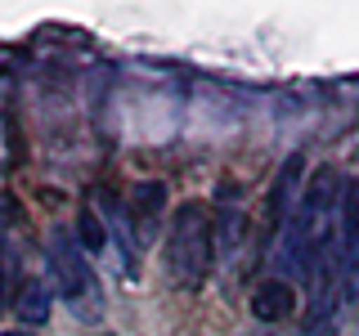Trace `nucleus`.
<instances>
[{
	"label": "nucleus",
	"mask_w": 359,
	"mask_h": 336,
	"mask_svg": "<svg viewBox=\"0 0 359 336\" xmlns=\"http://www.w3.org/2000/svg\"><path fill=\"white\" fill-rule=\"evenodd\" d=\"M341 179H337L332 166H319V171L310 175L306 193H301L297 211H292L287 220V238H283V251H278V269H287V274H301L310 283V269L319 260L328 246L341 238Z\"/></svg>",
	"instance_id": "nucleus-1"
},
{
	"label": "nucleus",
	"mask_w": 359,
	"mask_h": 336,
	"mask_svg": "<svg viewBox=\"0 0 359 336\" xmlns=\"http://www.w3.org/2000/svg\"><path fill=\"white\" fill-rule=\"evenodd\" d=\"M211 255H216V224L202 202L175 211L171 233H166V265L180 287H202V278L211 274Z\"/></svg>",
	"instance_id": "nucleus-2"
},
{
	"label": "nucleus",
	"mask_w": 359,
	"mask_h": 336,
	"mask_svg": "<svg viewBox=\"0 0 359 336\" xmlns=\"http://www.w3.org/2000/svg\"><path fill=\"white\" fill-rule=\"evenodd\" d=\"M45 255H50V274H54V283H59L63 300L76 314L95 318V314H99V283H95V269H90L81 242H76L72 233L54 229L50 242H45Z\"/></svg>",
	"instance_id": "nucleus-3"
},
{
	"label": "nucleus",
	"mask_w": 359,
	"mask_h": 336,
	"mask_svg": "<svg viewBox=\"0 0 359 336\" xmlns=\"http://www.w3.org/2000/svg\"><path fill=\"white\" fill-rule=\"evenodd\" d=\"M297 188H301V157H287L278 166L274 184H269V197H265V242L278 229H287L292 211H297Z\"/></svg>",
	"instance_id": "nucleus-4"
},
{
	"label": "nucleus",
	"mask_w": 359,
	"mask_h": 336,
	"mask_svg": "<svg viewBox=\"0 0 359 336\" xmlns=\"http://www.w3.org/2000/svg\"><path fill=\"white\" fill-rule=\"evenodd\" d=\"M292 309H297V287H292L287 278H265V283L252 291V314L261 323H283Z\"/></svg>",
	"instance_id": "nucleus-5"
},
{
	"label": "nucleus",
	"mask_w": 359,
	"mask_h": 336,
	"mask_svg": "<svg viewBox=\"0 0 359 336\" xmlns=\"http://www.w3.org/2000/svg\"><path fill=\"white\" fill-rule=\"evenodd\" d=\"M14 309H18V318H22V323H45V318H50V309H54L50 287H45L41 278H27V283L18 287Z\"/></svg>",
	"instance_id": "nucleus-6"
},
{
	"label": "nucleus",
	"mask_w": 359,
	"mask_h": 336,
	"mask_svg": "<svg viewBox=\"0 0 359 336\" xmlns=\"http://www.w3.org/2000/svg\"><path fill=\"white\" fill-rule=\"evenodd\" d=\"M166 206V184H135V193H130V220L135 224H149L157 211Z\"/></svg>",
	"instance_id": "nucleus-7"
},
{
	"label": "nucleus",
	"mask_w": 359,
	"mask_h": 336,
	"mask_svg": "<svg viewBox=\"0 0 359 336\" xmlns=\"http://www.w3.org/2000/svg\"><path fill=\"white\" fill-rule=\"evenodd\" d=\"M76 229H81V246L90 255L95 251H104V242H108V233H104V224H99L95 211H81V220H76Z\"/></svg>",
	"instance_id": "nucleus-8"
},
{
	"label": "nucleus",
	"mask_w": 359,
	"mask_h": 336,
	"mask_svg": "<svg viewBox=\"0 0 359 336\" xmlns=\"http://www.w3.org/2000/svg\"><path fill=\"white\" fill-rule=\"evenodd\" d=\"M0 336H32V332H0Z\"/></svg>",
	"instance_id": "nucleus-9"
}]
</instances>
